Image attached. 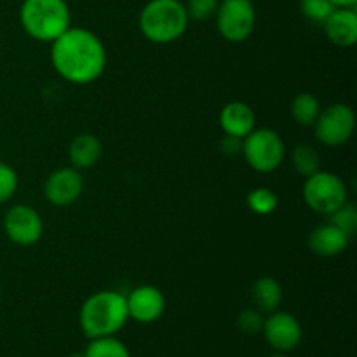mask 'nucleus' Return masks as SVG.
Segmentation results:
<instances>
[{
	"label": "nucleus",
	"instance_id": "nucleus-20",
	"mask_svg": "<svg viewBox=\"0 0 357 357\" xmlns=\"http://www.w3.org/2000/svg\"><path fill=\"white\" fill-rule=\"evenodd\" d=\"M291 162L295 167L296 173L300 176L307 178L310 174H314L316 171H319L321 167V157L316 152V149L310 145H298L295 146L291 153Z\"/></svg>",
	"mask_w": 357,
	"mask_h": 357
},
{
	"label": "nucleus",
	"instance_id": "nucleus-2",
	"mask_svg": "<svg viewBox=\"0 0 357 357\" xmlns=\"http://www.w3.org/2000/svg\"><path fill=\"white\" fill-rule=\"evenodd\" d=\"M129 321L126 295L112 289L93 293L79 310V324L87 338L115 337Z\"/></svg>",
	"mask_w": 357,
	"mask_h": 357
},
{
	"label": "nucleus",
	"instance_id": "nucleus-16",
	"mask_svg": "<svg viewBox=\"0 0 357 357\" xmlns=\"http://www.w3.org/2000/svg\"><path fill=\"white\" fill-rule=\"evenodd\" d=\"M101 153H103V146L98 136L84 132V135L75 136L70 143L68 159L75 169H89L96 166L98 160L101 159Z\"/></svg>",
	"mask_w": 357,
	"mask_h": 357
},
{
	"label": "nucleus",
	"instance_id": "nucleus-4",
	"mask_svg": "<svg viewBox=\"0 0 357 357\" xmlns=\"http://www.w3.org/2000/svg\"><path fill=\"white\" fill-rule=\"evenodd\" d=\"M188 14L180 0H149L139 13V30L153 44L176 42L188 28Z\"/></svg>",
	"mask_w": 357,
	"mask_h": 357
},
{
	"label": "nucleus",
	"instance_id": "nucleus-23",
	"mask_svg": "<svg viewBox=\"0 0 357 357\" xmlns=\"http://www.w3.org/2000/svg\"><path fill=\"white\" fill-rule=\"evenodd\" d=\"M335 9L330 0H300V10L312 23L323 24Z\"/></svg>",
	"mask_w": 357,
	"mask_h": 357
},
{
	"label": "nucleus",
	"instance_id": "nucleus-22",
	"mask_svg": "<svg viewBox=\"0 0 357 357\" xmlns=\"http://www.w3.org/2000/svg\"><path fill=\"white\" fill-rule=\"evenodd\" d=\"M330 223H333L335 227H338L340 230H344L349 237L354 236L357 229V209L352 202H345L342 204L337 211H333L330 215Z\"/></svg>",
	"mask_w": 357,
	"mask_h": 357
},
{
	"label": "nucleus",
	"instance_id": "nucleus-28",
	"mask_svg": "<svg viewBox=\"0 0 357 357\" xmlns=\"http://www.w3.org/2000/svg\"><path fill=\"white\" fill-rule=\"evenodd\" d=\"M335 7H356L357 0H330Z\"/></svg>",
	"mask_w": 357,
	"mask_h": 357
},
{
	"label": "nucleus",
	"instance_id": "nucleus-6",
	"mask_svg": "<svg viewBox=\"0 0 357 357\" xmlns=\"http://www.w3.org/2000/svg\"><path fill=\"white\" fill-rule=\"evenodd\" d=\"M302 195L312 211L324 216H330L349 201L345 181L338 174L321 169L305 178Z\"/></svg>",
	"mask_w": 357,
	"mask_h": 357
},
{
	"label": "nucleus",
	"instance_id": "nucleus-10",
	"mask_svg": "<svg viewBox=\"0 0 357 357\" xmlns=\"http://www.w3.org/2000/svg\"><path fill=\"white\" fill-rule=\"evenodd\" d=\"M261 333L275 352H286V354L298 347L303 337L300 321L293 314L281 312V310L271 312L265 317Z\"/></svg>",
	"mask_w": 357,
	"mask_h": 357
},
{
	"label": "nucleus",
	"instance_id": "nucleus-8",
	"mask_svg": "<svg viewBox=\"0 0 357 357\" xmlns=\"http://www.w3.org/2000/svg\"><path fill=\"white\" fill-rule=\"evenodd\" d=\"M356 129V114L349 105L333 103L323 110L314 122L317 142L326 146H342L352 138Z\"/></svg>",
	"mask_w": 357,
	"mask_h": 357
},
{
	"label": "nucleus",
	"instance_id": "nucleus-13",
	"mask_svg": "<svg viewBox=\"0 0 357 357\" xmlns=\"http://www.w3.org/2000/svg\"><path fill=\"white\" fill-rule=\"evenodd\" d=\"M324 33L338 47H352L357 42L356 7H337L323 23Z\"/></svg>",
	"mask_w": 357,
	"mask_h": 357
},
{
	"label": "nucleus",
	"instance_id": "nucleus-31",
	"mask_svg": "<svg viewBox=\"0 0 357 357\" xmlns=\"http://www.w3.org/2000/svg\"><path fill=\"white\" fill-rule=\"evenodd\" d=\"M0 298H2V288H0Z\"/></svg>",
	"mask_w": 357,
	"mask_h": 357
},
{
	"label": "nucleus",
	"instance_id": "nucleus-25",
	"mask_svg": "<svg viewBox=\"0 0 357 357\" xmlns=\"http://www.w3.org/2000/svg\"><path fill=\"white\" fill-rule=\"evenodd\" d=\"M220 0H187L185 9H187L188 20L194 21H208L215 17L218 10Z\"/></svg>",
	"mask_w": 357,
	"mask_h": 357
},
{
	"label": "nucleus",
	"instance_id": "nucleus-15",
	"mask_svg": "<svg viewBox=\"0 0 357 357\" xmlns=\"http://www.w3.org/2000/svg\"><path fill=\"white\" fill-rule=\"evenodd\" d=\"M349 241H351V237L344 230L328 222L316 227L309 234V250L317 257L331 258L344 253L349 246Z\"/></svg>",
	"mask_w": 357,
	"mask_h": 357
},
{
	"label": "nucleus",
	"instance_id": "nucleus-9",
	"mask_svg": "<svg viewBox=\"0 0 357 357\" xmlns=\"http://www.w3.org/2000/svg\"><path fill=\"white\" fill-rule=\"evenodd\" d=\"M3 232L16 246H33L44 236V222L37 209L31 206H10L3 215Z\"/></svg>",
	"mask_w": 357,
	"mask_h": 357
},
{
	"label": "nucleus",
	"instance_id": "nucleus-7",
	"mask_svg": "<svg viewBox=\"0 0 357 357\" xmlns=\"http://www.w3.org/2000/svg\"><path fill=\"white\" fill-rule=\"evenodd\" d=\"M218 33L232 44L251 37L257 24V9L251 0H220L215 14Z\"/></svg>",
	"mask_w": 357,
	"mask_h": 357
},
{
	"label": "nucleus",
	"instance_id": "nucleus-3",
	"mask_svg": "<svg viewBox=\"0 0 357 357\" xmlns=\"http://www.w3.org/2000/svg\"><path fill=\"white\" fill-rule=\"evenodd\" d=\"M20 23L28 37L51 44L72 26V13L66 0H23Z\"/></svg>",
	"mask_w": 357,
	"mask_h": 357
},
{
	"label": "nucleus",
	"instance_id": "nucleus-1",
	"mask_svg": "<svg viewBox=\"0 0 357 357\" xmlns=\"http://www.w3.org/2000/svg\"><path fill=\"white\" fill-rule=\"evenodd\" d=\"M51 63L58 75L75 86L93 84L107 68V49L87 28L70 26L51 42Z\"/></svg>",
	"mask_w": 357,
	"mask_h": 357
},
{
	"label": "nucleus",
	"instance_id": "nucleus-29",
	"mask_svg": "<svg viewBox=\"0 0 357 357\" xmlns=\"http://www.w3.org/2000/svg\"><path fill=\"white\" fill-rule=\"evenodd\" d=\"M268 357H289L286 352H274V354H271Z\"/></svg>",
	"mask_w": 357,
	"mask_h": 357
},
{
	"label": "nucleus",
	"instance_id": "nucleus-12",
	"mask_svg": "<svg viewBox=\"0 0 357 357\" xmlns=\"http://www.w3.org/2000/svg\"><path fill=\"white\" fill-rule=\"evenodd\" d=\"M129 319L139 324H152L162 317L166 310V296L157 286L143 284L132 289L128 296Z\"/></svg>",
	"mask_w": 357,
	"mask_h": 357
},
{
	"label": "nucleus",
	"instance_id": "nucleus-14",
	"mask_svg": "<svg viewBox=\"0 0 357 357\" xmlns=\"http://www.w3.org/2000/svg\"><path fill=\"white\" fill-rule=\"evenodd\" d=\"M218 122L227 136L243 139L257 126V115H255L253 108L244 101H230L220 112Z\"/></svg>",
	"mask_w": 357,
	"mask_h": 357
},
{
	"label": "nucleus",
	"instance_id": "nucleus-19",
	"mask_svg": "<svg viewBox=\"0 0 357 357\" xmlns=\"http://www.w3.org/2000/svg\"><path fill=\"white\" fill-rule=\"evenodd\" d=\"M86 357H131L124 342L115 337L91 338L89 345L84 351Z\"/></svg>",
	"mask_w": 357,
	"mask_h": 357
},
{
	"label": "nucleus",
	"instance_id": "nucleus-26",
	"mask_svg": "<svg viewBox=\"0 0 357 357\" xmlns=\"http://www.w3.org/2000/svg\"><path fill=\"white\" fill-rule=\"evenodd\" d=\"M264 314L258 309H244L243 312L237 316V328H239L241 333L244 335H258L261 333V328H264Z\"/></svg>",
	"mask_w": 357,
	"mask_h": 357
},
{
	"label": "nucleus",
	"instance_id": "nucleus-18",
	"mask_svg": "<svg viewBox=\"0 0 357 357\" xmlns=\"http://www.w3.org/2000/svg\"><path fill=\"white\" fill-rule=\"evenodd\" d=\"M321 114V103L312 93H300L291 101V117L293 121L303 128L314 126L316 119Z\"/></svg>",
	"mask_w": 357,
	"mask_h": 357
},
{
	"label": "nucleus",
	"instance_id": "nucleus-30",
	"mask_svg": "<svg viewBox=\"0 0 357 357\" xmlns=\"http://www.w3.org/2000/svg\"><path fill=\"white\" fill-rule=\"evenodd\" d=\"M70 357H86V356H84V352H73Z\"/></svg>",
	"mask_w": 357,
	"mask_h": 357
},
{
	"label": "nucleus",
	"instance_id": "nucleus-21",
	"mask_svg": "<svg viewBox=\"0 0 357 357\" xmlns=\"http://www.w3.org/2000/svg\"><path fill=\"white\" fill-rule=\"evenodd\" d=\"M246 204L255 215L258 216H267L278 209L279 199L274 190L267 187H258L253 188L250 194L246 195Z\"/></svg>",
	"mask_w": 357,
	"mask_h": 357
},
{
	"label": "nucleus",
	"instance_id": "nucleus-27",
	"mask_svg": "<svg viewBox=\"0 0 357 357\" xmlns=\"http://www.w3.org/2000/svg\"><path fill=\"white\" fill-rule=\"evenodd\" d=\"M220 149L227 155H237V153H241V149H243V139L225 135V138L220 142Z\"/></svg>",
	"mask_w": 357,
	"mask_h": 357
},
{
	"label": "nucleus",
	"instance_id": "nucleus-17",
	"mask_svg": "<svg viewBox=\"0 0 357 357\" xmlns=\"http://www.w3.org/2000/svg\"><path fill=\"white\" fill-rule=\"evenodd\" d=\"M251 295H253L255 305L261 314L275 312L282 303L281 284H279L278 279L271 278V275L258 278L255 281L253 289H251Z\"/></svg>",
	"mask_w": 357,
	"mask_h": 357
},
{
	"label": "nucleus",
	"instance_id": "nucleus-11",
	"mask_svg": "<svg viewBox=\"0 0 357 357\" xmlns=\"http://www.w3.org/2000/svg\"><path fill=\"white\" fill-rule=\"evenodd\" d=\"M84 190L82 174L75 167H59L52 171L44 183V195L49 204L66 208L79 201Z\"/></svg>",
	"mask_w": 357,
	"mask_h": 357
},
{
	"label": "nucleus",
	"instance_id": "nucleus-5",
	"mask_svg": "<svg viewBox=\"0 0 357 357\" xmlns=\"http://www.w3.org/2000/svg\"><path fill=\"white\" fill-rule=\"evenodd\" d=\"M241 153L251 169L267 174L281 167L286 157V146L278 131L271 128H255L243 138Z\"/></svg>",
	"mask_w": 357,
	"mask_h": 357
},
{
	"label": "nucleus",
	"instance_id": "nucleus-24",
	"mask_svg": "<svg viewBox=\"0 0 357 357\" xmlns=\"http://www.w3.org/2000/svg\"><path fill=\"white\" fill-rule=\"evenodd\" d=\"M20 185L17 173L9 166L0 160V204H6L14 197Z\"/></svg>",
	"mask_w": 357,
	"mask_h": 357
}]
</instances>
